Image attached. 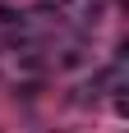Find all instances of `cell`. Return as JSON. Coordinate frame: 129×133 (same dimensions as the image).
Segmentation results:
<instances>
[{
	"instance_id": "obj_2",
	"label": "cell",
	"mask_w": 129,
	"mask_h": 133,
	"mask_svg": "<svg viewBox=\"0 0 129 133\" xmlns=\"http://www.w3.org/2000/svg\"><path fill=\"white\" fill-rule=\"evenodd\" d=\"M60 64H64V69H78V64H83V51H64Z\"/></svg>"
},
{
	"instance_id": "obj_1",
	"label": "cell",
	"mask_w": 129,
	"mask_h": 133,
	"mask_svg": "<svg viewBox=\"0 0 129 133\" xmlns=\"http://www.w3.org/2000/svg\"><path fill=\"white\" fill-rule=\"evenodd\" d=\"M64 9L83 14V18H97V9H102V0H64Z\"/></svg>"
}]
</instances>
